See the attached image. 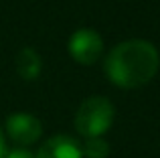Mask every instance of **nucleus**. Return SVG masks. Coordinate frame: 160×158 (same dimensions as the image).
<instances>
[{"label":"nucleus","mask_w":160,"mask_h":158,"mask_svg":"<svg viewBox=\"0 0 160 158\" xmlns=\"http://www.w3.org/2000/svg\"><path fill=\"white\" fill-rule=\"evenodd\" d=\"M106 75L118 87L136 89L156 75L160 67V55L152 43L132 39L116 45L106 57Z\"/></svg>","instance_id":"f257e3e1"},{"label":"nucleus","mask_w":160,"mask_h":158,"mask_svg":"<svg viewBox=\"0 0 160 158\" xmlns=\"http://www.w3.org/2000/svg\"><path fill=\"white\" fill-rule=\"evenodd\" d=\"M113 114L116 110L109 99L91 95L79 106L75 114V128L85 138H98L109 130V126L113 124Z\"/></svg>","instance_id":"f03ea898"},{"label":"nucleus","mask_w":160,"mask_h":158,"mask_svg":"<svg viewBox=\"0 0 160 158\" xmlns=\"http://www.w3.org/2000/svg\"><path fill=\"white\" fill-rule=\"evenodd\" d=\"M69 53L77 63L93 65L103 53V41L93 28H79L69 39Z\"/></svg>","instance_id":"7ed1b4c3"},{"label":"nucleus","mask_w":160,"mask_h":158,"mask_svg":"<svg viewBox=\"0 0 160 158\" xmlns=\"http://www.w3.org/2000/svg\"><path fill=\"white\" fill-rule=\"evenodd\" d=\"M6 134L20 146L35 144L43 134L41 122L31 114H12L6 120Z\"/></svg>","instance_id":"20e7f679"},{"label":"nucleus","mask_w":160,"mask_h":158,"mask_svg":"<svg viewBox=\"0 0 160 158\" xmlns=\"http://www.w3.org/2000/svg\"><path fill=\"white\" fill-rule=\"evenodd\" d=\"M35 158H83V152L71 136H53L39 148Z\"/></svg>","instance_id":"39448f33"},{"label":"nucleus","mask_w":160,"mask_h":158,"mask_svg":"<svg viewBox=\"0 0 160 158\" xmlns=\"http://www.w3.org/2000/svg\"><path fill=\"white\" fill-rule=\"evenodd\" d=\"M16 71L22 79L27 81H32L41 75V57L35 49L31 47H24L22 51L18 53L16 57Z\"/></svg>","instance_id":"423d86ee"},{"label":"nucleus","mask_w":160,"mask_h":158,"mask_svg":"<svg viewBox=\"0 0 160 158\" xmlns=\"http://www.w3.org/2000/svg\"><path fill=\"white\" fill-rule=\"evenodd\" d=\"M81 152H83V156H87V158H106L109 154V144L102 136H98V138H87L81 146Z\"/></svg>","instance_id":"0eeeda50"},{"label":"nucleus","mask_w":160,"mask_h":158,"mask_svg":"<svg viewBox=\"0 0 160 158\" xmlns=\"http://www.w3.org/2000/svg\"><path fill=\"white\" fill-rule=\"evenodd\" d=\"M4 158H35V154H31L28 150H12L4 154Z\"/></svg>","instance_id":"6e6552de"},{"label":"nucleus","mask_w":160,"mask_h":158,"mask_svg":"<svg viewBox=\"0 0 160 158\" xmlns=\"http://www.w3.org/2000/svg\"><path fill=\"white\" fill-rule=\"evenodd\" d=\"M4 154H6V142H4V134L0 130V158H4Z\"/></svg>","instance_id":"1a4fd4ad"}]
</instances>
